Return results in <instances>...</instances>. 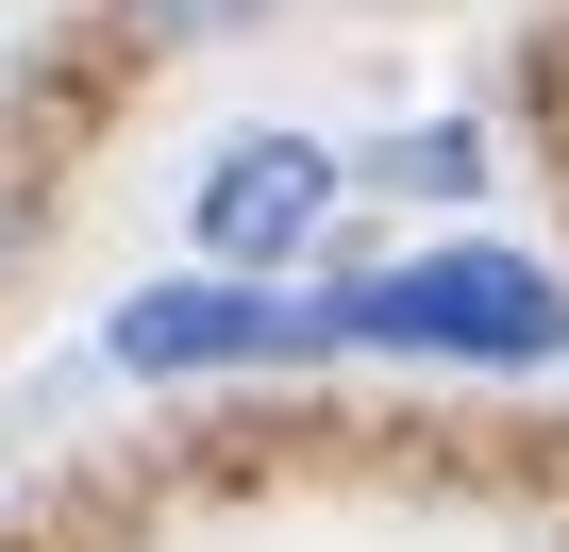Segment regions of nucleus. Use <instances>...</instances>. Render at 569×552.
Instances as JSON below:
<instances>
[{"instance_id":"obj_4","label":"nucleus","mask_w":569,"mask_h":552,"mask_svg":"<svg viewBox=\"0 0 569 552\" xmlns=\"http://www.w3.org/2000/svg\"><path fill=\"white\" fill-rule=\"evenodd\" d=\"M151 34H234V18H268V0H134Z\"/></svg>"},{"instance_id":"obj_2","label":"nucleus","mask_w":569,"mask_h":552,"mask_svg":"<svg viewBox=\"0 0 569 552\" xmlns=\"http://www.w3.org/2000/svg\"><path fill=\"white\" fill-rule=\"evenodd\" d=\"M134 385H168V369H268V352H319V302H251V285H168V302H118V335H101Z\"/></svg>"},{"instance_id":"obj_3","label":"nucleus","mask_w":569,"mask_h":552,"mask_svg":"<svg viewBox=\"0 0 569 552\" xmlns=\"http://www.w3.org/2000/svg\"><path fill=\"white\" fill-rule=\"evenodd\" d=\"M319 218H336V151L319 134H234L201 168V251H234V268H284Z\"/></svg>"},{"instance_id":"obj_1","label":"nucleus","mask_w":569,"mask_h":552,"mask_svg":"<svg viewBox=\"0 0 569 552\" xmlns=\"http://www.w3.org/2000/svg\"><path fill=\"white\" fill-rule=\"evenodd\" d=\"M319 352H469V369H552V352H569V302H552V268H519V251H419V268H369V285L319 302Z\"/></svg>"},{"instance_id":"obj_5","label":"nucleus","mask_w":569,"mask_h":552,"mask_svg":"<svg viewBox=\"0 0 569 552\" xmlns=\"http://www.w3.org/2000/svg\"><path fill=\"white\" fill-rule=\"evenodd\" d=\"M18 234H34V201H18V168H0V251H18Z\"/></svg>"}]
</instances>
